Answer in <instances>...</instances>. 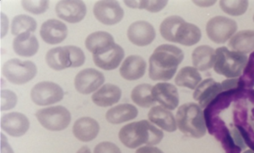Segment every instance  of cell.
I'll list each match as a JSON object with an SVG mask.
<instances>
[{"label":"cell","mask_w":254,"mask_h":153,"mask_svg":"<svg viewBox=\"0 0 254 153\" xmlns=\"http://www.w3.org/2000/svg\"><path fill=\"white\" fill-rule=\"evenodd\" d=\"M223 92L221 83L213 78H207L198 84L192 97L202 108H206Z\"/></svg>","instance_id":"17"},{"label":"cell","mask_w":254,"mask_h":153,"mask_svg":"<svg viewBox=\"0 0 254 153\" xmlns=\"http://www.w3.org/2000/svg\"><path fill=\"white\" fill-rule=\"evenodd\" d=\"M37 72L38 69L34 62L18 58L8 60L2 68V73L6 79L16 85L29 83L36 76Z\"/></svg>","instance_id":"6"},{"label":"cell","mask_w":254,"mask_h":153,"mask_svg":"<svg viewBox=\"0 0 254 153\" xmlns=\"http://www.w3.org/2000/svg\"><path fill=\"white\" fill-rule=\"evenodd\" d=\"M135 153H164L163 151H161L159 148L152 146H146V147H141L138 148Z\"/></svg>","instance_id":"39"},{"label":"cell","mask_w":254,"mask_h":153,"mask_svg":"<svg viewBox=\"0 0 254 153\" xmlns=\"http://www.w3.org/2000/svg\"><path fill=\"white\" fill-rule=\"evenodd\" d=\"M122 97V91L120 87L107 83L101 89L94 93L92 96V101L97 106L106 107L117 103Z\"/></svg>","instance_id":"23"},{"label":"cell","mask_w":254,"mask_h":153,"mask_svg":"<svg viewBox=\"0 0 254 153\" xmlns=\"http://www.w3.org/2000/svg\"><path fill=\"white\" fill-rule=\"evenodd\" d=\"M125 50L117 44L104 48L93 54V59L97 67L104 70H114L120 66L125 57Z\"/></svg>","instance_id":"11"},{"label":"cell","mask_w":254,"mask_h":153,"mask_svg":"<svg viewBox=\"0 0 254 153\" xmlns=\"http://www.w3.org/2000/svg\"><path fill=\"white\" fill-rule=\"evenodd\" d=\"M177 127L184 135L201 138L207 133L204 112L198 104L188 102L179 106L177 111Z\"/></svg>","instance_id":"4"},{"label":"cell","mask_w":254,"mask_h":153,"mask_svg":"<svg viewBox=\"0 0 254 153\" xmlns=\"http://www.w3.org/2000/svg\"><path fill=\"white\" fill-rule=\"evenodd\" d=\"M152 95L156 102L168 110H174L179 104V94L175 86L169 83H159L153 87Z\"/></svg>","instance_id":"15"},{"label":"cell","mask_w":254,"mask_h":153,"mask_svg":"<svg viewBox=\"0 0 254 153\" xmlns=\"http://www.w3.org/2000/svg\"><path fill=\"white\" fill-rule=\"evenodd\" d=\"M114 37L108 32L98 31L89 34L85 40V47L93 54L104 48L114 45Z\"/></svg>","instance_id":"28"},{"label":"cell","mask_w":254,"mask_h":153,"mask_svg":"<svg viewBox=\"0 0 254 153\" xmlns=\"http://www.w3.org/2000/svg\"><path fill=\"white\" fill-rule=\"evenodd\" d=\"M100 127L92 117H83L76 121L73 127L74 137L81 142H90L97 138Z\"/></svg>","instance_id":"20"},{"label":"cell","mask_w":254,"mask_h":153,"mask_svg":"<svg viewBox=\"0 0 254 153\" xmlns=\"http://www.w3.org/2000/svg\"><path fill=\"white\" fill-rule=\"evenodd\" d=\"M216 59L214 71L219 75L226 78H239L246 68L249 58L243 53L234 52L226 47L218 48L215 50Z\"/></svg>","instance_id":"5"},{"label":"cell","mask_w":254,"mask_h":153,"mask_svg":"<svg viewBox=\"0 0 254 153\" xmlns=\"http://www.w3.org/2000/svg\"><path fill=\"white\" fill-rule=\"evenodd\" d=\"M161 35L167 41L184 46L197 45L202 38V32L195 24L187 23L180 16H169L160 25Z\"/></svg>","instance_id":"3"},{"label":"cell","mask_w":254,"mask_h":153,"mask_svg":"<svg viewBox=\"0 0 254 153\" xmlns=\"http://www.w3.org/2000/svg\"><path fill=\"white\" fill-rule=\"evenodd\" d=\"M238 30L236 21L224 16H216L211 18L206 25L208 39L215 44L221 45L234 36Z\"/></svg>","instance_id":"8"},{"label":"cell","mask_w":254,"mask_h":153,"mask_svg":"<svg viewBox=\"0 0 254 153\" xmlns=\"http://www.w3.org/2000/svg\"><path fill=\"white\" fill-rule=\"evenodd\" d=\"M39 123L50 131H63L70 124L71 114L66 107L55 106L40 109L36 112Z\"/></svg>","instance_id":"7"},{"label":"cell","mask_w":254,"mask_h":153,"mask_svg":"<svg viewBox=\"0 0 254 153\" xmlns=\"http://www.w3.org/2000/svg\"><path fill=\"white\" fill-rule=\"evenodd\" d=\"M94 153H122L120 148L114 143L103 142L94 148Z\"/></svg>","instance_id":"37"},{"label":"cell","mask_w":254,"mask_h":153,"mask_svg":"<svg viewBox=\"0 0 254 153\" xmlns=\"http://www.w3.org/2000/svg\"><path fill=\"white\" fill-rule=\"evenodd\" d=\"M104 81L105 78L101 72L94 68H85L76 75L74 86L78 93L87 95L96 91Z\"/></svg>","instance_id":"13"},{"label":"cell","mask_w":254,"mask_h":153,"mask_svg":"<svg viewBox=\"0 0 254 153\" xmlns=\"http://www.w3.org/2000/svg\"><path fill=\"white\" fill-rule=\"evenodd\" d=\"M1 153H13V150H12V148H10V146L8 144L7 142H6L5 138H4V136L1 135Z\"/></svg>","instance_id":"41"},{"label":"cell","mask_w":254,"mask_h":153,"mask_svg":"<svg viewBox=\"0 0 254 153\" xmlns=\"http://www.w3.org/2000/svg\"><path fill=\"white\" fill-rule=\"evenodd\" d=\"M76 153H91V151L87 146H83Z\"/></svg>","instance_id":"42"},{"label":"cell","mask_w":254,"mask_h":153,"mask_svg":"<svg viewBox=\"0 0 254 153\" xmlns=\"http://www.w3.org/2000/svg\"><path fill=\"white\" fill-rule=\"evenodd\" d=\"M55 12L63 20L76 24L84 18L87 8L84 2L81 0H61L56 4Z\"/></svg>","instance_id":"12"},{"label":"cell","mask_w":254,"mask_h":153,"mask_svg":"<svg viewBox=\"0 0 254 153\" xmlns=\"http://www.w3.org/2000/svg\"><path fill=\"white\" fill-rule=\"evenodd\" d=\"M69 57H70L71 68H78L85 62V55L80 48L76 46H67Z\"/></svg>","instance_id":"36"},{"label":"cell","mask_w":254,"mask_h":153,"mask_svg":"<svg viewBox=\"0 0 254 153\" xmlns=\"http://www.w3.org/2000/svg\"><path fill=\"white\" fill-rule=\"evenodd\" d=\"M184 58L183 50L174 45L158 46L149 58V78L153 81L171 80Z\"/></svg>","instance_id":"1"},{"label":"cell","mask_w":254,"mask_h":153,"mask_svg":"<svg viewBox=\"0 0 254 153\" xmlns=\"http://www.w3.org/2000/svg\"><path fill=\"white\" fill-rule=\"evenodd\" d=\"M48 66L54 70H64L71 68L70 57L67 46L58 47L48 51L45 56Z\"/></svg>","instance_id":"27"},{"label":"cell","mask_w":254,"mask_h":153,"mask_svg":"<svg viewBox=\"0 0 254 153\" xmlns=\"http://www.w3.org/2000/svg\"><path fill=\"white\" fill-rule=\"evenodd\" d=\"M127 38L134 45L148 46L155 39L156 32L153 25L147 21H136L127 29Z\"/></svg>","instance_id":"14"},{"label":"cell","mask_w":254,"mask_h":153,"mask_svg":"<svg viewBox=\"0 0 254 153\" xmlns=\"http://www.w3.org/2000/svg\"><path fill=\"white\" fill-rule=\"evenodd\" d=\"M62 88L53 82H41L34 85L31 90V99L39 106H48L57 103L64 99Z\"/></svg>","instance_id":"9"},{"label":"cell","mask_w":254,"mask_h":153,"mask_svg":"<svg viewBox=\"0 0 254 153\" xmlns=\"http://www.w3.org/2000/svg\"><path fill=\"white\" fill-rule=\"evenodd\" d=\"M36 29V20L26 14L15 16L11 24V33L13 35L17 36L26 32H34Z\"/></svg>","instance_id":"31"},{"label":"cell","mask_w":254,"mask_h":153,"mask_svg":"<svg viewBox=\"0 0 254 153\" xmlns=\"http://www.w3.org/2000/svg\"><path fill=\"white\" fill-rule=\"evenodd\" d=\"M1 111H6V110H10L13 108L17 104L18 98L13 92L10 90H2L1 91Z\"/></svg>","instance_id":"35"},{"label":"cell","mask_w":254,"mask_h":153,"mask_svg":"<svg viewBox=\"0 0 254 153\" xmlns=\"http://www.w3.org/2000/svg\"><path fill=\"white\" fill-rule=\"evenodd\" d=\"M1 128L8 135L15 138L24 136L29 128V120L20 112H10L1 117Z\"/></svg>","instance_id":"16"},{"label":"cell","mask_w":254,"mask_h":153,"mask_svg":"<svg viewBox=\"0 0 254 153\" xmlns=\"http://www.w3.org/2000/svg\"></svg>","instance_id":"44"},{"label":"cell","mask_w":254,"mask_h":153,"mask_svg":"<svg viewBox=\"0 0 254 153\" xmlns=\"http://www.w3.org/2000/svg\"><path fill=\"white\" fill-rule=\"evenodd\" d=\"M95 18L105 25H114L122 21L125 11L116 0H101L94 4Z\"/></svg>","instance_id":"10"},{"label":"cell","mask_w":254,"mask_h":153,"mask_svg":"<svg viewBox=\"0 0 254 153\" xmlns=\"http://www.w3.org/2000/svg\"><path fill=\"white\" fill-rule=\"evenodd\" d=\"M147 62L138 55H131L124 61L120 67V75L127 81L139 79L144 75Z\"/></svg>","instance_id":"19"},{"label":"cell","mask_w":254,"mask_h":153,"mask_svg":"<svg viewBox=\"0 0 254 153\" xmlns=\"http://www.w3.org/2000/svg\"><path fill=\"white\" fill-rule=\"evenodd\" d=\"M138 114L136 106L132 104L124 103L114 106L106 112V119L112 124H121L134 119Z\"/></svg>","instance_id":"25"},{"label":"cell","mask_w":254,"mask_h":153,"mask_svg":"<svg viewBox=\"0 0 254 153\" xmlns=\"http://www.w3.org/2000/svg\"><path fill=\"white\" fill-rule=\"evenodd\" d=\"M148 120L169 133H174L178 128L174 114L164 106H153L148 112Z\"/></svg>","instance_id":"21"},{"label":"cell","mask_w":254,"mask_h":153,"mask_svg":"<svg viewBox=\"0 0 254 153\" xmlns=\"http://www.w3.org/2000/svg\"><path fill=\"white\" fill-rule=\"evenodd\" d=\"M244 153H254V151L250 149V150L245 151Z\"/></svg>","instance_id":"43"},{"label":"cell","mask_w":254,"mask_h":153,"mask_svg":"<svg viewBox=\"0 0 254 153\" xmlns=\"http://www.w3.org/2000/svg\"><path fill=\"white\" fill-rule=\"evenodd\" d=\"M153 86L143 83L136 86L131 93L132 101L141 107H150L155 105L156 102L152 95Z\"/></svg>","instance_id":"30"},{"label":"cell","mask_w":254,"mask_h":153,"mask_svg":"<svg viewBox=\"0 0 254 153\" xmlns=\"http://www.w3.org/2000/svg\"><path fill=\"white\" fill-rule=\"evenodd\" d=\"M39 44L34 34L26 32L16 37L13 41V51L22 57H32L39 50Z\"/></svg>","instance_id":"22"},{"label":"cell","mask_w":254,"mask_h":153,"mask_svg":"<svg viewBox=\"0 0 254 153\" xmlns=\"http://www.w3.org/2000/svg\"><path fill=\"white\" fill-rule=\"evenodd\" d=\"M233 135H234V141L235 144H236L239 148H241V150H244L246 148V144L244 143V139L242 136L240 131H239V127H236L233 131Z\"/></svg>","instance_id":"38"},{"label":"cell","mask_w":254,"mask_h":153,"mask_svg":"<svg viewBox=\"0 0 254 153\" xmlns=\"http://www.w3.org/2000/svg\"><path fill=\"white\" fill-rule=\"evenodd\" d=\"M202 81L199 72L194 67H184L181 68L175 78V83L179 87L195 90Z\"/></svg>","instance_id":"29"},{"label":"cell","mask_w":254,"mask_h":153,"mask_svg":"<svg viewBox=\"0 0 254 153\" xmlns=\"http://www.w3.org/2000/svg\"><path fill=\"white\" fill-rule=\"evenodd\" d=\"M215 59V50L207 45L196 48L192 53L193 67L201 72H205L213 68Z\"/></svg>","instance_id":"24"},{"label":"cell","mask_w":254,"mask_h":153,"mask_svg":"<svg viewBox=\"0 0 254 153\" xmlns=\"http://www.w3.org/2000/svg\"><path fill=\"white\" fill-rule=\"evenodd\" d=\"M21 4L25 10L34 14H42L46 12L49 6V0H22Z\"/></svg>","instance_id":"34"},{"label":"cell","mask_w":254,"mask_h":153,"mask_svg":"<svg viewBox=\"0 0 254 153\" xmlns=\"http://www.w3.org/2000/svg\"><path fill=\"white\" fill-rule=\"evenodd\" d=\"M228 47L232 51L243 54L251 52L254 50V31L242 30L238 32L228 42Z\"/></svg>","instance_id":"26"},{"label":"cell","mask_w":254,"mask_h":153,"mask_svg":"<svg viewBox=\"0 0 254 153\" xmlns=\"http://www.w3.org/2000/svg\"><path fill=\"white\" fill-rule=\"evenodd\" d=\"M192 3L202 8H208L217 3L216 0H201V1H192Z\"/></svg>","instance_id":"40"},{"label":"cell","mask_w":254,"mask_h":153,"mask_svg":"<svg viewBox=\"0 0 254 153\" xmlns=\"http://www.w3.org/2000/svg\"><path fill=\"white\" fill-rule=\"evenodd\" d=\"M124 3L131 8H139V9H146L151 13H157L164 9V7L168 4L167 0H125Z\"/></svg>","instance_id":"33"},{"label":"cell","mask_w":254,"mask_h":153,"mask_svg":"<svg viewBox=\"0 0 254 153\" xmlns=\"http://www.w3.org/2000/svg\"><path fill=\"white\" fill-rule=\"evenodd\" d=\"M249 1L246 0H221L219 5L224 13L231 16H241L249 8Z\"/></svg>","instance_id":"32"},{"label":"cell","mask_w":254,"mask_h":153,"mask_svg":"<svg viewBox=\"0 0 254 153\" xmlns=\"http://www.w3.org/2000/svg\"><path fill=\"white\" fill-rule=\"evenodd\" d=\"M119 138L125 147L134 149L143 144L157 145L163 140L164 133L148 120H142L124 126L120 131Z\"/></svg>","instance_id":"2"},{"label":"cell","mask_w":254,"mask_h":153,"mask_svg":"<svg viewBox=\"0 0 254 153\" xmlns=\"http://www.w3.org/2000/svg\"><path fill=\"white\" fill-rule=\"evenodd\" d=\"M40 36L49 45H59L67 36V27L61 21L49 19L42 24Z\"/></svg>","instance_id":"18"}]
</instances>
